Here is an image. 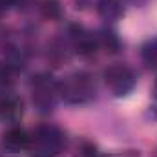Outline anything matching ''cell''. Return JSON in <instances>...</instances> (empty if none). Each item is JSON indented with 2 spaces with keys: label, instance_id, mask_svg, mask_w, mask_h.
<instances>
[{
  "label": "cell",
  "instance_id": "obj_1",
  "mask_svg": "<svg viewBox=\"0 0 157 157\" xmlns=\"http://www.w3.org/2000/svg\"><path fill=\"white\" fill-rule=\"evenodd\" d=\"M64 148V133L51 126V124H42L29 133V144L28 152L31 157H55L59 155Z\"/></svg>",
  "mask_w": 157,
  "mask_h": 157
},
{
  "label": "cell",
  "instance_id": "obj_2",
  "mask_svg": "<svg viewBox=\"0 0 157 157\" xmlns=\"http://www.w3.org/2000/svg\"><path fill=\"white\" fill-rule=\"evenodd\" d=\"M59 95L70 104H84L95 95V82L88 73H73L59 84Z\"/></svg>",
  "mask_w": 157,
  "mask_h": 157
},
{
  "label": "cell",
  "instance_id": "obj_3",
  "mask_svg": "<svg viewBox=\"0 0 157 157\" xmlns=\"http://www.w3.org/2000/svg\"><path fill=\"white\" fill-rule=\"evenodd\" d=\"M31 93H33V104L40 112L48 113L55 106V99L59 97V84L53 80L51 75L42 73L33 77L31 82Z\"/></svg>",
  "mask_w": 157,
  "mask_h": 157
},
{
  "label": "cell",
  "instance_id": "obj_4",
  "mask_svg": "<svg viewBox=\"0 0 157 157\" xmlns=\"http://www.w3.org/2000/svg\"><path fill=\"white\" fill-rule=\"evenodd\" d=\"M104 82L108 86V90L115 95V97H124L128 95L133 86H135V75L133 71L124 66V64H112L104 70Z\"/></svg>",
  "mask_w": 157,
  "mask_h": 157
},
{
  "label": "cell",
  "instance_id": "obj_5",
  "mask_svg": "<svg viewBox=\"0 0 157 157\" xmlns=\"http://www.w3.org/2000/svg\"><path fill=\"white\" fill-rule=\"evenodd\" d=\"M71 40H73V48L78 55L82 57H88V55H93L99 48V42L97 37L91 35L90 31H86L84 28H73L71 29Z\"/></svg>",
  "mask_w": 157,
  "mask_h": 157
},
{
  "label": "cell",
  "instance_id": "obj_6",
  "mask_svg": "<svg viewBox=\"0 0 157 157\" xmlns=\"http://www.w3.org/2000/svg\"><path fill=\"white\" fill-rule=\"evenodd\" d=\"M2 144L7 152L11 154H18L22 150H28V144H29V133L24 130V128H9L6 133H4V139H2Z\"/></svg>",
  "mask_w": 157,
  "mask_h": 157
},
{
  "label": "cell",
  "instance_id": "obj_7",
  "mask_svg": "<svg viewBox=\"0 0 157 157\" xmlns=\"http://www.w3.org/2000/svg\"><path fill=\"white\" fill-rule=\"evenodd\" d=\"M24 104L15 95H6L0 99V119L6 122H17L22 117Z\"/></svg>",
  "mask_w": 157,
  "mask_h": 157
},
{
  "label": "cell",
  "instance_id": "obj_8",
  "mask_svg": "<svg viewBox=\"0 0 157 157\" xmlns=\"http://www.w3.org/2000/svg\"><path fill=\"white\" fill-rule=\"evenodd\" d=\"M97 11L104 20H117L122 15L121 0H97Z\"/></svg>",
  "mask_w": 157,
  "mask_h": 157
},
{
  "label": "cell",
  "instance_id": "obj_9",
  "mask_svg": "<svg viewBox=\"0 0 157 157\" xmlns=\"http://www.w3.org/2000/svg\"><path fill=\"white\" fill-rule=\"evenodd\" d=\"M97 42H99V48H102L106 53H117L121 48L117 35L113 31H108V29H104L97 35Z\"/></svg>",
  "mask_w": 157,
  "mask_h": 157
},
{
  "label": "cell",
  "instance_id": "obj_10",
  "mask_svg": "<svg viewBox=\"0 0 157 157\" xmlns=\"http://www.w3.org/2000/svg\"><path fill=\"white\" fill-rule=\"evenodd\" d=\"M141 57H143V60H144V64L148 68H157V39L148 40L143 46Z\"/></svg>",
  "mask_w": 157,
  "mask_h": 157
},
{
  "label": "cell",
  "instance_id": "obj_11",
  "mask_svg": "<svg viewBox=\"0 0 157 157\" xmlns=\"http://www.w3.org/2000/svg\"><path fill=\"white\" fill-rule=\"evenodd\" d=\"M42 15L49 20H59L62 17V6L59 0H42Z\"/></svg>",
  "mask_w": 157,
  "mask_h": 157
},
{
  "label": "cell",
  "instance_id": "obj_12",
  "mask_svg": "<svg viewBox=\"0 0 157 157\" xmlns=\"http://www.w3.org/2000/svg\"><path fill=\"white\" fill-rule=\"evenodd\" d=\"M7 6H9V0H0V17H2L4 13H6Z\"/></svg>",
  "mask_w": 157,
  "mask_h": 157
},
{
  "label": "cell",
  "instance_id": "obj_13",
  "mask_svg": "<svg viewBox=\"0 0 157 157\" xmlns=\"http://www.w3.org/2000/svg\"><path fill=\"white\" fill-rule=\"evenodd\" d=\"M154 93H155V99H157V80H155V86H154Z\"/></svg>",
  "mask_w": 157,
  "mask_h": 157
}]
</instances>
